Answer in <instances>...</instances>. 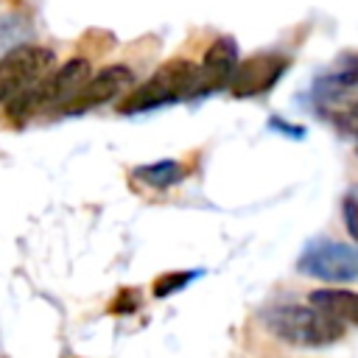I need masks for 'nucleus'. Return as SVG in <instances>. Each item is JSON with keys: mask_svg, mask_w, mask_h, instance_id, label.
Returning <instances> with one entry per match:
<instances>
[{"mask_svg": "<svg viewBox=\"0 0 358 358\" xmlns=\"http://www.w3.org/2000/svg\"><path fill=\"white\" fill-rule=\"evenodd\" d=\"M3 25H6V22H0V42H3V36H6V34H3Z\"/></svg>", "mask_w": 358, "mask_h": 358, "instance_id": "obj_15", "label": "nucleus"}, {"mask_svg": "<svg viewBox=\"0 0 358 358\" xmlns=\"http://www.w3.org/2000/svg\"><path fill=\"white\" fill-rule=\"evenodd\" d=\"M263 319L280 341L296 347H330L344 336L341 322L316 305H274Z\"/></svg>", "mask_w": 358, "mask_h": 358, "instance_id": "obj_3", "label": "nucleus"}, {"mask_svg": "<svg viewBox=\"0 0 358 358\" xmlns=\"http://www.w3.org/2000/svg\"><path fill=\"white\" fill-rule=\"evenodd\" d=\"M201 271H168L159 280H154V296H168L173 291H182L187 282H193Z\"/></svg>", "mask_w": 358, "mask_h": 358, "instance_id": "obj_12", "label": "nucleus"}, {"mask_svg": "<svg viewBox=\"0 0 358 358\" xmlns=\"http://www.w3.org/2000/svg\"><path fill=\"white\" fill-rule=\"evenodd\" d=\"M196 87H199V64H193L190 59H171L162 67H157L140 87L123 95L117 112L140 115L176 101H196Z\"/></svg>", "mask_w": 358, "mask_h": 358, "instance_id": "obj_2", "label": "nucleus"}, {"mask_svg": "<svg viewBox=\"0 0 358 358\" xmlns=\"http://www.w3.org/2000/svg\"><path fill=\"white\" fill-rule=\"evenodd\" d=\"M341 213H344V227H347L350 238L358 243V187H350L347 190L344 204H341Z\"/></svg>", "mask_w": 358, "mask_h": 358, "instance_id": "obj_13", "label": "nucleus"}, {"mask_svg": "<svg viewBox=\"0 0 358 358\" xmlns=\"http://www.w3.org/2000/svg\"><path fill=\"white\" fill-rule=\"evenodd\" d=\"M56 53L42 45H14L0 56V103L20 98L53 70Z\"/></svg>", "mask_w": 358, "mask_h": 358, "instance_id": "obj_5", "label": "nucleus"}, {"mask_svg": "<svg viewBox=\"0 0 358 358\" xmlns=\"http://www.w3.org/2000/svg\"><path fill=\"white\" fill-rule=\"evenodd\" d=\"M137 305H140V296H137L131 288H123V291H120V296L109 305V310H112V313H117V316H123V313H134V310H137Z\"/></svg>", "mask_w": 358, "mask_h": 358, "instance_id": "obj_14", "label": "nucleus"}, {"mask_svg": "<svg viewBox=\"0 0 358 358\" xmlns=\"http://www.w3.org/2000/svg\"><path fill=\"white\" fill-rule=\"evenodd\" d=\"M238 45L232 36H218L207 50L204 59L199 64V87H196V98H204L210 92H218L224 87H229L232 73L238 67Z\"/></svg>", "mask_w": 358, "mask_h": 358, "instance_id": "obj_9", "label": "nucleus"}, {"mask_svg": "<svg viewBox=\"0 0 358 358\" xmlns=\"http://www.w3.org/2000/svg\"><path fill=\"white\" fill-rule=\"evenodd\" d=\"M296 271L324 282L358 280V246L327 241V238L310 241L296 260Z\"/></svg>", "mask_w": 358, "mask_h": 358, "instance_id": "obj_6", "label": "nucleus"}, {"mask_svg": "<svg viewBox=\"0 0 358 358\" xmlns=\"http://www.w3.org/2000/svg\"><path fill=\"white\" fill-rule=\"evenodd\" d=\"M131 84H134L131 67H126V64H109V67H103L101 73L90 76V78L81 84V90H78L59 112H62V115H84V112H90V109H95V106H103V103L120 98Z\"/></svg>", "mask_w": 358, "mask_h": 358, "instance_id": "obj_7", "label": "nucleus"}, {"mask_svg": "<svg viewBox=\"0 0 358 358\" xmlns=\"http://www.w3.org/2000/svg\"><path fill=\"white\" fill-rule=\"evenodd\" d=\"M355 148H358V129H355Z\"/></svg>", "mask_w": 358, "mask_h": 358, "instance_id": "obj_16", "label": "nucleus"}, {"mask_svg": "<svg viewBox=\"0 0 358 358\" xmlns=\"http://www.w3.org/2000/svg\"><path fill=\"white\" fill-rule=\"evenodd\" d=\"M187 168L176 159H159V162H148V165H140L131 171V179L137 185H145L151 190H165V187H173L185 179Z\"/></svg>", "mask_w": 358, "mask_h": 358, "instance_id": "obj_11", "label": "nucleus"}, {"mask_svg": "<svg viewBox=\"0 0 358 358\" xmlns=\"http://www.w3.org/2000/svg\"><path fill=\"white\" fill-rule=\"evenodd\" d=\"M288 56L282 53H255L243 62H238L235 73H232V81H229V92L235 98H255V95H263L268 92L288 70Z\"/></svg>", "mask_w": 358, "mask_h": 358, "instance_id": "obj_8", "label": "nucleus"}, {"mask_svg": "<svg viewBox=\"0 0 358 358\" xmlns=\"http://www.w3.org/2000/svg\"><path fill=\"white\" fill-rule=\"evenodd\" d=\"M308 302L316 305V308H322L324 313L336 316L338 322H352V324H358V294H355V291H344V288H319V291H310Z\"/></svg>", "mask_w": 358, "mask_h": 358, "instance_id": "obj_10", "label": "nucleus"}, {"mask_svg": "<svg viewBox=\"0 0 358 358\" xmlns=\"http://www.w3.org/2000/svg\"><path fill=\"white\" fill-rule=\"evenodd\" d=\"M310 103L316 115L344 131L358 129V53H341L310 84Z\"/></svg>", "mask_w": 358, "mask_h": 358, "instance_id": "obj_1", "label": "nucleus"}, {"mask_svg": "<svg viewBox=\"0 0 358 358\" xmlns=\"http://www.w3.org/2000/svg\"><path fill=\"white\" fill-rule=\"evenodd\" d=\"M90 78V59H70L64 62L59 70H50L45 78H39L31 90H25L20 98L8 101L6 112L8 120H28L36 112L45 109H62L78 90L81 84Z\"/></svg>", "mask_w": 358, "mask_h": 358, "instance_id": "obj_4", "label": "nucleus"}, {"mask_svg": "<svg viewBox=\"0 0 358 358\" xmlns=\"http://www.w3.org/2000/svg\"><path fill=\"white\" fill-rule=\"evenodd\" d=\"M64 358H78V355H64Z\"/></svg>", "mask_w": 358, "mask_h": 358, "instance_id": "obj_17", "label": "nucleus"}]
</instances>
